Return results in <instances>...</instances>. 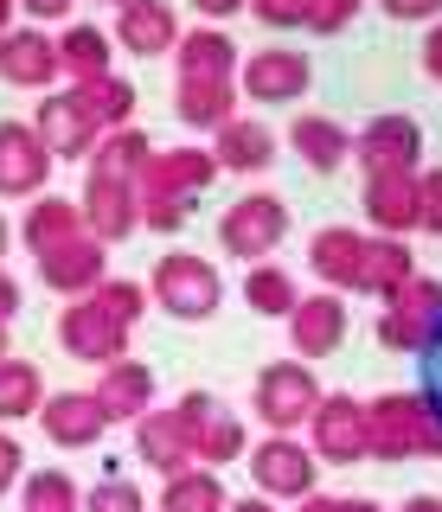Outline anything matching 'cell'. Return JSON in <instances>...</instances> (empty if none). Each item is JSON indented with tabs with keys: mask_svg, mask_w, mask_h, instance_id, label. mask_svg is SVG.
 <instances>
[{
	"mask_svg": "<svg viewBox=\"0 0 442 512\" xmlns=\"http://www.w3.org/2000/svg\"><path fill=\"white\" fill-rule=\"evenodd\" d=\"M212 416H218V397L212 391H180L167 410L154 404L135 423V455L148 461L154 474H167V480L186 474V468H199V436H205Z\"/></svg>",
	"mask_w": 442,
	"mask_h": 512,
	"instance_id": "6da1fadb",
	"label": "cell"
},
{
	"mask_svg": "<svg viewBox=\"0 0 442 512\" xmlns=\"http://www.w3.org/2000/svg\"><path fill=\"white\" fill-rule=\"evenodd\" d=\"M366 448L372 461H417L442 455V404L423 391H385L366 404Z\"/></svg>",
	"mask_w": 442,
	"mask_h": 512,
	"instance_id": "7a4b0ae2",
	"label": "cell"
},
{
	"mask_svg": "<svg viewBox=\"0 0 442 512\" xmlns=\"http://www.w3.org/2000/svg\"><path fill=\"white\" fill-rule=\"evenodd\" d=\"M148 295L173 320H212L218 301H225V276H218V263H205L193 250H167V256H154Z\"/></svg>",
	"mask_w": 442,
	"mask_h": 512,
	"instance_id": "3957f363",
	"label": "cell"
},
{
	"mask_svg": "<svg viewBox=\"0 0 442 512\" xmlns=\"http://www.w3.org/2000/svg\"><path fill=\"white\" fill-rule=\"evenodd\" d=\"M250 410L270 423V436H295V429H308V416L321 410V384H314V372L302 359H276L250 384Z\"/></svg>",
	"mask_w": 442,
	"mask_h": 512,
	"instance_id": "277c9868",
	"label": "cell"
},
{
	"mask_svg": "<svg viewBox=\"0 0 442 512\" xmlns=\"http://www.w3.org/2000/svg\"><path fill=\"white\" fill-rule=\"evenodd\" d=\"M436 333H442V282L436 276H410L391 301H378V346L430 352Z\"/></svg>",
	"mask_w": 442,
	"mask_h": 512,
	"instance_id": "5b68a950",
	"label": "cell"
},
{
	"mask_svg": "<svg viewBox=\"0 0 442 512\" xmlns=\"http://www.w3.org/2000/svg\"><path fill=\"white\" fill-rule=\"evenodd\" d=\"M58 346L71 352V359H84V365H116V359H129V320H116L103 308L97 295H77V301H65V308H58Z\"/></svg>",
	"mask_w": 442,
	"mask_h": 512,
	"instance_id": "8992f818",
	"label": "cell"
},
{
	"mask_svg": "<svg viewBox=\"0 0 442 512\" xmlns=\"http://www.w3.org/2000/svg\"><path fill=\"white\" fill-rule=\"evenodd\" d=\"M282 237H289V205L276 192H244L218 218V244H225V256H244V263H270Z\"/></svg>",
	"mask_w": 442,
	"mask_h": 512,
	"instance_id": "52a82bcc",
	"label": "cell"
},
{
	"mask_svg": "<svg viewBox=\"0 0 442 512\" xmlns=\"http://www.w3.org/2000/svg\"><path fill=\"white\" fill-rule=\"evenodd\" d=\"M308 448H314V461H327V468L372 461V448H366V404H359L353 391H327L321 410L308 416Z\"/></svg>",
	"mask_w": 442,
	"mask_h": 512,
	"instance_id": "ba28073f",
	"label": "cell"
},
{
	"mask_svg": "<svg viewBox=\"0 0 442 512\" xmlns=\"http://www.w3.org/2000/svg\"><path fill=\"white\" fill-rule=\"evenodd\" d=\"M244 461H250V480H257L263 500H295V506L314 493V474H321L314 448L295 442V436H263Z\"/></svg>",
	"mask_w": 442,
	"mask_h": 512,
	"instance_id": "9c48e42d",
	"label": "cell"
},
{
	"mask_svg": "<svg viewBox=\"0 0 442 512\" xmlns=\"http://www.w3.org/2000/svg\"><path fill=\"white\" fill-rule=\"evenodd\" d=\"M52 180V148L39 141L33 122H0V199H39Z\"/></svg>",
	"mask_w": 442,
	"mask_h": 512,
	"instance_id": "30bf717a",
	"label": "cell"
},
{
	"mask_svg": "<svg viewBox=\"0 0 442 512\" xmlns=\"http://www.w3.org/2000/svg\"><path fill=\"white\" fill-rule=\"evenodd\" d=\"M353 160L366 167V180L372 173H423V128L410 116H372L353 135Z\"/></svg>",
	"mask_w": 442,
	"mask_h": 512,
	"instance_id": "8fae6325",
	"label": "cell"
},
{
	"mask_svg": "<svg viewBox=\"0 0 442 512\" xmlns=\"http://www.w3.org/2000/svg\"><path fill=\"white\" fill-rule=\"evenodd\" d=\"M212 180H218L212 148H167V154L154 148L148 167L135 173V192L141 199H199Z\"/></svg>",
	"mask_w": 442,
	"mask_h": 512,
	"instance_id": "7c38bea8",
	"label": "cell"
},
{
	"mask_svg": "<svg viewBox=\"0 0 442 512\" xmlns=\"http://www.w3.org/2000/svg\"><path fill=\"white\" fill-rule=\"evenodd\" d=\"M77 212H84V231L109 250V244H122V237L141 231V192H135V180H103V173H90Z\"/></svg>",
	"mask_w": 442,
	"mask_h": 512,
	"instance_id": "4fadbf2b",
	"label": "cell"
},
{
	"mask_svg": "<svg viewBox=\"0 0 442 512\" xmlns=\"http://www.w3.org/2000/svg\"><path fill=\"white\" fill-rule=\"evenodd\" d=\"M58 77H65V64H58V39H45L39 26H7V32H0V84L52 90Z\"/></svg>",
	"mask_w": 442,
	"mask_h": 512,
	"instance_id": "5bb4252c",
	"label": "cell"
},
{
	"mask_svg": "<svg viewBox=\"0 0 442 512\" xmlns=\"http://www.w3.org/2000/svg\"><path fill=\"white\" fill-rule=\"evenodd\" d=\"M33 128H39L45 148H52V160H90V148H97V135H103V128L90 122V109L77 103V90H45Z\"/></svg>",
	"mask_w": 442,
	"mask_h": 512,
	"instance_id": "9a60e30c",
	"label": "cell"
},
{
	"mask_svg": "<svg viewBox=\"0 0 442 512\" xmlns=\"http://www.w3.org/2000/svg\"><path fill=\"white\" fill-rule=\"evenodd\" d=\"M173 77L180 84H238V45L225 26H186L173 45Z\"/></svg>",
	"mask_w": 442,
	"mask_h": 512,
	"instance_id": "2e32d148",
	"label": "cell"
},
{
	"mask_svg": "<svg viewBox=\"0 0 442 512\" xmlns=\"http://www.w3.org/2000/svg\"><path fill=\"white\" fill-rule=\"evenodd\" d=\"M359 205H366V218L378 224V237L423 231V173H372Z\"/></svg>",
	"mask_w": 442,
	"mask_h": 512,
	"instance_id": "e0dca14e",
	"label": "cell"
},
{
	"mask_svg": "<svg viewBox=\"0 0 442 512\" xmlns=\"http://www.w3.org/2000/svg\"><path fill=\"white\" fill-rule=\"evenodd\" d=\"M314 84L308 52H289V45H270V52H250L244 64V96L250 103H302Z\"/></svg>",
	"mask_w": 442,
	"mask_h": 512,
	"instance_id": "ac0fdd59",
	"label": "cell"
},
{
	"mask_svg": "<svg viewBox=\"0 0 442 512\" xmlns=\"http://www.w3.org/2000/svg\"><path fill=\"white\" fill-rule=\"evenodd\" d=\"M39 282L58 288L65 301L97 295V288L109 282V250L97 244V237H71V244H58V250L39 256Z\"/></svg>",
	"mask_w": 442,
	"mask_h": 512,
	"instance_id": "d6986e66",
	"label": "cell"
},
{
	"mask_svg": "<svg viewBox=\"0 0 442 512\" xmlns=\"http://www.w3.org/2000/svg\"><path fill=\"white\" fill-rule=\"evenodd\" d=\"M359 263H366V231H353V224H327L308 237V269L334 295H359Z\"/></svg>",
	"mask_w": 442,
	"mask_h": 512,
	"instance_id": "ffe728a7",
	"label": "cell"
},
{
	"mask_svg": "<svg viewBox=\"0 0 442 512\" xmlns=\"http://www.w3.org/2000/svg\"><path fill=\"white\" fill-rule=\"evenodd\" d=\"M180 13L167 7V0H129V7L116 13V32L109 39L122 45V52H135V58H167L173 45H180Z\"/></svg>",
	"mask_w": 442,
	"mask_h": 512,
	"instance_id": "44dd1931",
	"label": "cell"
},
{
	"mask_svg": "<svg viewBox=\"0 0 442 512\" xmlns=\"http://www.w3.org/2000/svg\"><path fill=\"white\" fill-rule=\"evenodd\" d=\"M39 429H45L52 448H90V442H103L109 416H103V404L90 391H52L45 410H39Z\"/></svg>",
	"mask_w": 442,
	"mask_h": 512,
	"instance_id": "7402d4cb",
	"label": "cell"
},
{
	"mask_svg": "<svg viewBox=\"0 0 442 512\" xmlns=\"http://www.w3.org/2000/svg\"><path fill=\"white\" fill-rule=\"evenodd\" d=\"M90 397L103 404L109 423H141V416L154 410V372L141 359H116V365H103V372H97Z\"/></svg>",
	"mask_w": 442,
	"mask_h": 512,
	"instance_id": "603a6c76",
	"label": "cell"
},
{
	"mask_svg": "<svg viewBox=\"0 0 442 512\" xmlns=\"http://www.w3.org/2000/svg\"><path fill=\"white\" fill-rule=\"evenodd\" d=\"M289 340L302 359H334L340 340H346V301L334 288H321V295H302V308L289 314Z\"/></svg>",
	"mask_w": 442,
	"mask_h": 512,
	"instance_id": "cb8c5ba5",
	"label": "cell"
},
{
	"mask_svg": "<svg viewBox=\"0 0 442 512\" xmlns=\"http://www.w3.org/2000/svg\"><path fill=\"white\" fill-rule=\"evenodd\" d=\"M71 237H90V231H84V212H77V199L39 192V199L26 205V218H20V244L33 250V256H45V250L71 244Z\"/></svg>",
	"mask_w": 442,
	"mask_h": 512,
	"instance_id": "d4e9b609",
	"label": "cell"
},
{
	"mask_svg": "<svg viewBox=\"0 0 442 512\" xmlns=\"http://www.w3.org/2000/svg\"><path fill=\"white\" fill-rule=\"evenodd\" d=\"M109 58H116V39H109L103 26L65 20V32H58V64H65L71 84H97V77H109Z\"/></svg>",
	"mask_w": 442,
	"mask_h": 512,
	"instance_id": "484cf974",
	"label": "cell"
},
{
	"mask_svg": "<svg viewBox=\"0 0 442 512\" xmlns=\"http://www.w3.org/2000/svg\"><path fill=\"white\" fill-rule=\"evenodd\" d=\"M212 160L225 173H263L276 160V135L263 122H250V116H238V122H225L212 135Z\"/></svg>",
	"mask_w": 442,
	"mask_h": 512,
	"instance_id": "4316f807",
	"label": "cell"
},
{
	"mask_svg": "<svg viewBox=\"0 0 442 512\" xmlns=\"http://www.w3.org/2000/svg\"><path fill=\"white\" fill-rule=\"evenodd\" d=\"M410 276H417V256H410L404 237H366V263H359V295L391 301Z\"/></svg>",
	"mask_w": 442,
	"mask_h": 512,
	"instance_id": "83f0119b",
	"label": "cell"
},
{
	"mask_svg": "<svg viewBox=\"0 0 442 512\" xmlns=\"http://www.w3.org/2000/svg\"><path fill=\"white\" fill-rule=\"evenodd\" d=\"M289 148L302 154L314 173H334V167H346V160H353V135H346L334 116H295Z\"/></svg>",
	"mask_w": 442,
	"mask_h": 512,
	"instance_id": "f1b7e54d",
	"label": "cell"
},
{
	"mask_svg": "<svg viewBox=\"0 0 442 512\" xmlns=\"http://www.w3.org/2000/svg\"><path fill=\"white\" fill-rule=\"evenodd\" d=\"M173 109L186 128L218 135L225 122H238V84H173Z\"/></svg>",
	"mask_w": 442,
	"mask_h": 512,
	"instance_id": "f546056e",
	"label": "cell"
},
{
	"mask_svg": "<svg viewBox=\"0 0 442 512\" xmlns=\"http://www.w3.org/2000/svg\"><path fill=\"white\" fill-rule=\"evenodd\" d=\"M148 154H154V141L141 135V128H103L97 135V148H90V173H103V180H135L141 167H148Z\"/></svg>",
	"mask_w": 442,
	"mask_h": 512,
	"instance_id": "4dcf8cb0",
	"label": "cell"
},
{
	"mask_svg": "<svg viewBox=\"0 0 442 512\" xmlns=\"http://www.w3.org/2000/svg\"><path fill=\"white\" fill-rule=\"evenodd\" d=\"M45 372L33 359H7L0 365V423H20V416H39L45 410Z\"/></svg>",
	"mask_w": 442,
	"mask_h": 512,
	"instance_id": "1f68e13d",
	"label": "cell"
},
{
	"mask_svg": "<svg viewBox=\"0 0 442 512\" xmlns=\"http://www.w3.org/2000/svg\"><path fill=\"white\" fill-rule=\"evenodd\" d=\"M244 301L257 308L263 320H289L295 308H302V288H295V276L282 263H250V276H244Z\"/></svg>",
	"mask_w": 442,
	"mask_h": 512,
	"instance_id": "d6a6232c",
	"label": "cell"
},
{
	"mask_svg": "<svg viewBox=\"0 0 442 512\" xmlns=\"http://www.w3.org/2000/svg\"><path fill=\"white\" fill-rule=\"evenodd\" d=\"M71 90H77V103L90 109V122H97V128H129L135 122V103H141V96H135L129 77L109 71V77H97V84H71Z\"/></svg>",
	"mask_w": 442,
	"mask_h": 512,
	"instance_id": "836d02e7",
	"label": "cell"
},
{
	"mask_svg": "<svg viewBox=\"0 0 442 512\" xmlns=\"http://www.w3.org/2000/svg\"><path fill=\"white\" fill-rule=\"evenodd\" d=\"M225 480H218L212 468H186V474H173L167 487H161V512H225Z\"/></svg>",
	"mask_w": 442,
	"mask_h": 512,
	"instance_id": "e575fe53",
	"label": "cell"
},
{
	"mask_svg": "<svg viewBox=\"0 0 442 512\" xmlns=\"http://www.w3.org/2000/svg\"><path fill=\"white\" fill-rule=\"evenodd\" d=\"M20 506L26 512H77V506H84V487H77L65 468H33V474H26Z\"/></svg>",
	"mask_w": 442,
	"mask_h": 512,
	"instance_id": "d590c367",
	"label": "cell"
},
{
	"mask_svg": "<svg viewBox=\"0 0 442 512\" xmlns=\"http://www.w3.org/2000/svg\"><path fill=\"white\" fill-rule=\"evenodd\" d=\"M250 455V436H244V423L231 410H218L212 423H205V436H199V468H218V461H244Z\"/></svg>",
	"mask_w": 442,
	"mask_h": 512,
	"instance_id": "8d00e7d4",
	"label": "cell"
},
{
	"mask_svg": "<svg viewBox=\"0 0 442 512\" xmlns=\"http://www.w3.org/2000/svg\"><path fill=\"white\" fill-rule=\"evenodd\" d=\"M77 512H148V500H141V487H135V480L103 474L97 487H84V506H77Z\"/></svg>",
	"mask_w": 442,
	"mask_h": 512,
	"instance_id": "74e56055",
	"label": "cell"
},
{
	"mask_svg": "<svg viewBox=\"0 0 442 512\" xmlns=\"http://www.w3.org/2000/svg\"><path fill=\"white\" fill-rule=\"evenodd\" d=\"M97 301H103V308L109 314H116V320H129V327H141V314H148V282H135V276H109L103 288H97Z\"/></svg>",
	"mask_w": 442,
	"mask_h": 512,
	"instance_id": "f35d334b",
	"label": "cell"
},
{
	"mask_svg": "<svg viewBox=\"0 0 442 512\" xmlns=\"http://www.w3.org/2000/svg\"><path fill=\"white\" fill-rule=\"evenodd\" d=\"M186 218H193V199H141V224L161 231V237L186 231Z\"/></svg>",
	"mask_w": 442,
	"mask_h": 512,
	"instance_id": "ab89813d",
	"label": "cell"
},
{
	"mask_svg": "<svg viewBox=\"0 0 442 512\" xmlns=\"http://www.w3.org/2000/svg\"><path fill=\"white\" fill-rule=\"evenodd\" d=\"M366 0H308V32H346Z\"/></svg>",
	"mask_w": 442,
	"mask_h": 512,
	"instance_id": "60d3db41",
	"label": "cell"
},
{
	"mask_svg": "<svg viewBox=\"0 0 442 512\" xmlns=\"http://www.w3.org/2000/svg\"><path fill=\"white\" fill-rule=\"evenodd\" d=\"M250 13H257L270 32H295L308 26V0H250Z\"/></svg>",
	"mask_w": 442,
	"mask_h": 512,
	"instance_id": "b9f144b4",
	"label": "cell"
},
{
	"mask_svg": "<svg viewBox=\"0 0 442 512\" xmlns=\"http://www.w3.org/2000/svg\"><path fill=\"white\" fill-rule=\"evenodd\" d=\"M423 231L442 237V167L423 173Z\"/></svg>",
	"mask_w": 442,
	"mask_h": 512,
	"instance_id": "7bdbcfd3",
	"label": "cell"
},
{
	"mask_svg": "<svg viewBox=\"0 0 442 512\" xmlns=\"http://www.w3.org/2000/svg\"><path fill=\"white\" fill-rule=\"evenodd\" d=\"M20 461H26V448H20V436H7V429H0V493H7L13 480H20Z\"/></svg>",
	"mask_w": 442,
	"mask_h": 512,
	"instance_id": "ee69618b",
	"label": "cell"
},
{
	"mask_svg": "<svg viewBox=\"0 0 442 512\" xmlns=\"http://www.w3.org/2000/svg\"><path fill=\"white\" fill-rule=\"evenodd\" d=\"M378 7H385L391 20H436L442 0H378Z\"/></svg>",
	"mask_w": 442,
	"mask_h": 512,
	"instance_id": "f6af8a7d",
	"label": "cell"
},
{
	"mask_svg": "<svg viewBox=\"0 0 442 512\" xmlns=\"http://www.w3.org/2000/svg\"><path fill=\"white\" fill-rule=\"evenodd\" d=\"M423 77H430V84H442V20L430 26V39H423Z\"/></svg>",
	"mask_w": 442,
	"mask_h": 512,
	"instance_id": "bcb514c9",
	"label": "cell"
},
{
	"mask_svg": "<svg viewBox=\"0 0 442 512\" xmlns=\"http://www.w3.org/2000/svg\"><path fill=\"white\" fill-rule=\"evenodd\" d=\"M193 7L205 13V26H218V20H231V13H244L250 0H193Z\"/></svg>",
	"mask_w": 442,
	"mask_h": 512,
	"instance_id": "7dc6e473",
	"label": "cell"
},
{
	"mask_svg": "<svg viewBox=\"0 0 442 512\" xmlns=\"http://www.w3.org/2000/svg\"><path fill=\"white\" fill-rule=\"evenodd\" d=\"M33 20H71V0H20Z\"/></svg>",
	"mask_w": 442,
	"mask_h": 512,
	"instance_id": "c3c4849f",
	"label": "cell"
},
{
	"mask_svg": "<svg viewBox=\"0 0 442 512\" xmlns=\"http://www.w3.org/2000/svg\"><path fill=\"white\" fill-rule=\"evenodd\" d=\"M13 314H20V282L0 269V320H13Z\"/></svg>",
	"mask_w": 442,
	"mask_h": 512,
	"instance_id": "681fc988",
	"label": "cell"
},
{
	"mask_svg": "<svg viewBox=\"0 0 442 512\" xmlns=\"http://www.w3.org/2000/svg\"><path fill=\"white\" fill-rule=\"evenodd\" d=\"M334 512H385V506L366 500V493H334Z\"/></svg>",
	"mask_w": 442,
	"mask_h": 512,
	"instance_id": "f907efd6",
	"label": "cell"
},
{
	"mask_svg": "<svg viewBox=\"0 0 442 512\" xmlns=\"http://www.w3.org/2000/svg\"><path fill=\"white\" fill-rule=\"evenodd\" d=\"M398 512H442V500H436V493H410Z\"/></svg>",
	"mask_w": 442,
	"mask_h": 512,
	"instance_id": "816d5d0a",
	"label": "cell"
},
{
	"mask_svg": "<svg viewBox=\"0 0 442 512\" xmlns=\"http://www.w3.org/2000/svg\"><path fill=\"white\" fill-rule=\"evenodd\" d=\"M225 512H276V500H263V493H250V500H231Z\"/></svg>",
	"mask_w": 442,
	"mask_h": 512,
	"instance_id": "f5cc1de1",
	"label": "cell"
},
{
	"mask_svg": "<svg viewBox=\"0 0 442 512\" xmlns=\"http://www.w3.org/2000/svg\"><path fill=\"white\" fill-rule=\"evenodd\" d=\"M302 512H334V493H327V500H321V493H308V500H302Z\"/></svg>",
	"mask_w": 442,
	"mask_h": 512,
	"instance_id": "db71d44e",
	"label": "cell"
},
{
	"mask_svg": "<svg viewBox=\"0 0 442 512\" xmlns=\"http://www.w3.org/2000/svg\"><path fill=\"white\" fill-rule=\"evenodd\" d=\"M13 7H20V0H0V32L13 26Z\"/></svg>",
	"mask_w": 442,
	"mask_h": 512,
	"instance_id": "11a10c76",
	"label": "cell"
},
{
	"mask_svg": "<svg viewBox=\"0 0 442 512\" xmlns=\"http://www.w3.org/2000/svg\"><path fill=\"white\" fill-rule=\"evenodd\" d=\"M13 359V340H7V320H0V365Z\"/></svg>",
	"mask_w": 442,
	"mask_h": 512,
	"instance_id": "9f6ffc18",
	"label": "cell"
},
{
	"mask_svg": "<svg viewBox=\"0 0 442 512\" xmlns=\"http://www.w3.org/2000/svg\"><path fill=\"white\" fill-rule=\"evenodd\" d=\"M7 244H13V224H7V218H0V256H7Z\"/></svg>",
	"mask_w": 442,
	"mask_h": 512,
	"instance_id": "6f0895ef",
	"label": "cell"
},
{
	"mask_svg": "<svg viewBox=\"0 0 442 512\" xmlns=\"http://www.w3.org/2000/svg\"><path fill=\"white\" fill-rule=\"evenodd\" d=\"M103 7H116V13H122V7H129V0H103Z\"/></svg>",
	"mask_w": 442,
	"mask_h": 512,
	"instance_id": "680465c9",
	"label": "cell"
}]
</instances>
